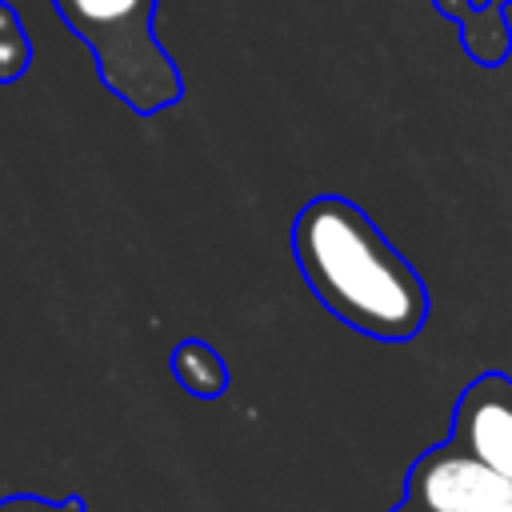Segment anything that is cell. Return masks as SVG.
<instances>
[{"label": "cell", "mask_w": 512, "mask_h": 512, "mask_svg": "<svg viewBox=\"0 0 512 512\" xmlns=\"http://www.w3.org/2000/svg\"><path fill=\"white\" fill-rule=\"evenodd\" d=\"M292 248L312 296L348 328L380 340L420 332L428 316L420 276L352 200L316 196L304 204L292 228Z\"/></svg>", "instance_id": "cell-1"}, {"label": "cell", "mask_w": 512, "mask_h": 512, "mask_svg": "<svg viewBox=\"0 0 512 512\" xmlns=\"http://www.w3.org/2000/svg\"><path fill=\"white\" fill-rule=\"evenodd\" d=\"M160 0H52L64 28L92 52L100 84L136 116H156L184 96V76L156 36Z\"/></svg>", "instance_id": "cell-2"}, {"label": "cell", "mask_w": 512, "mask_h": 512, "mask_svg": "<svg viewBox=\"0 0 512 512\" xmlns=\"http://www.w3.org/2000/svg\"><path fill=\"white\" fill-rule=\"evenodd\" d=\"M408 496L424 512H496L512 504V480L460 444H448L412 468Z\"/></svg>", "instance_id": "cell-3"}, {"label": "cell", "mask_w": 512, "mask_h": 512, "mask_svg": "<svg viewBox=\"0 0 512 512\" xmlns=\"http://www.w3.org/2000/svg\"><path fill=\"white\" fill-rule=\"evenodd\" d=\"M456 444L512 480V384L500 376L476 380L456 408Z\"/></svg>", "instance_id": "cell-4"}, {"label": "cell", "mask_w": 512, "mask_h": 512, "mask_svg": "<svg viewBox=\"0 0 512 512\" xmlns=\"http://www.w3.org/2000/svg\"><path fill=\"white\" fill-rule=\"evenodd\" d=\"M436 12L444 20H452L460 28V40H464V52L484 64V68H496L508 60L512 52V24H508V8L500 4H488V0H432Z\"/></svg>", "instance_id": "cell-5"}, {"label": "cell", "mask_w": 512, "mask_h": 512, "mask_svg": "<svg viewBox=\"0 0 512 512\" xmlns=\"http://www.w3.org/2000/svg\"><path fill=\"white\" fill-rule=\"evenodd\" d=\"M172 372L192 396H216V392H224V380H228L220 356L200 340H184L172 352Z\"/></svg>", "instance_id": "cell-6"}, {"label": "cell", "mask_w": 512, "mask_h": 512, "mask_svg": "<svg viewBox=\"0 0 512 512\" xmlns=\"http://www.w3.org/2000/svg\"><path fill=\"white\" fill-rule=\"evenodd\" d=\"M32 64V40L20 12L0 0V84H16Z\"/></svg>", "instance_id": "cell-7"}, {"label": "cell", "mask_w": 512, "mask_h": 512, "mask_svg": "<svg viewBox=\"0 0 512 512\" xmlns=\"http://www.w3.org/2000/svg\"><path fill=\"white\" fill-rule=\"evenodd\" d=\"M0 512H84V500L80 496L48 500V496H32V492H16V496L0 500Z\"/></svg>", "instance_id": "cell-8"}, {"label": "cell", "mask_w": 512, "mask_h": 512, "mask_svg": "<svg viewBox=\"0 0 512 512\" xmlns=\"http://www.w3.org/2000/svg\"><path fill=\"white\" fill-rule=\"evenodd\" d=\"M396 512H424L420 504H404V508H396Z\"/></svg>", "instance_id": "cell-9"}, {"label": "cell", "mask_w": 512, "mask_h": 512, "mask_svg": "<svg viewBox=\"0 0 512 512\" xmlns=\"http://www.w3.org/2000/svg\"><path fill=\"white\" fill-rule=\"evenodd\" d=\"M488 4H500V8H512V0H488Z\"/></svg>", "instance_id": "cell-10"}, {"label": "cell", "mask_w": 512, "mask_h": 512, "mask_svg": "<svg viewBox=\"0 0 512 512\" xmlns=\"http://www.w3.org/2000/svg\"><path fill=\"white\" fill-rule=\"evenodd\" d=\"M496 512H512V504H508V508H496Z\"/></svg>", "instance_id": "cell-11"}]
</instances>
